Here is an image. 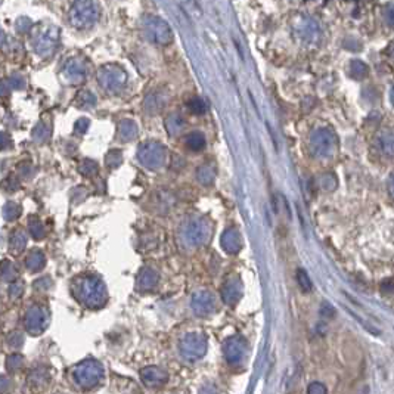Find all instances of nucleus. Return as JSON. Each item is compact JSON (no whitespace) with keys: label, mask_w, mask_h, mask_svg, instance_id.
<instances>
[{"label":"nucleus","mask_w":394,"mask_h":394,"mask_svg":"<svg viewBox=\"0 0 394 394\" xmlns=\"http://www.w3.org/2000/svg\"><path fill=\"white\" fill-rule=\"evenodd\" d=\"M99 18V9L93 0H76L70 9L68 20L77 30L92 28Z\"/></svg>","instance_id":"obj_1"},{"label":"nucleus","mask_w":394,"mask_h":394,"mask_svg":"<svg viewBox=\"0 0 394 394\" xmlns=\"http://www.w3.org/2000/svg\"><path fill=\"white\" fill-rule=\"evenodd\" d=\"M142 28L146 37L157 44H168L173 41V31L170 25L158 17H145L142 21Z\"/></svg>","instance_id":"obj_2"},{"label":"nucleus","mask_w":394,"mask_h":394,"mask_svg":"<svg viewBox=\"0 0 394 394\" xmlns=\"http://www.w3.org/2000/svg\"><path fill=\"white\" fill-rule=\"evenodd\" d=\"M60 41V30L55 25H40L33 37L34 50L39 55H50L55 52Z\"/></svg>","instance_id":"obj_3"},{"label":"nucleus","mask_w":394,"mask_h":394,"mask_svg":"<svg viewBox=\"0 0 394 394\" xmlns=\"http://www.w3.org/2000/svg\"><path fill=\"white\" fill-rule=\"evenodd\" d=\"M99 81L108 90H117L126 81V73L117 65H106L99 71Z\"/></svg>","instance_id":"obj_4"},{"label":"nucleus","mask_w":394,"mask_h":394,"mask_svg":"<svg viewBox=\"0 0 394 394\" xmlns=\"http://www.w3.org/2000/svg\"><path fill=\"white\" fill-rule=\"evenodd\" d=\"M297 30V34L301 37V39H307V40H312L315 39L316 36H317V25H316V22L313 20H310V18H303L301 21H298L296 24V27H294Z\"/></svg>","instance_id":"obj_5"}]
</instances>
